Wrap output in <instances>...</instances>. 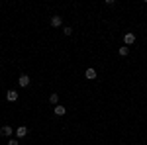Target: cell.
<instances>
[{
	"mask_svg": "<svg viewBox=\"0 0 147 145\" xmlns=\"http://www.w3.org/2000/svg\"><path fill=\"white\" fill-rule=\"evenodd\" d=\"M118 53H120L122 57H127V55H129V47H127V45H124V47H120V51H118Z\"/></svg>",
	"mask_w": 147,
	"mask_h": 145,
	"instance_id": "obj_9",
	"label": "cell"
},
{
	"mask_svg": "<svg viewBox=\"0 0 147 145\" xmlns=\"http://www.w3.org/2000/svg\"><path fill=\"white\" fill-rule=\"evenodd\" d=\"M124 43L127 45V47L134 45V43H136V34H134V32H127V34L124 35Z\"/></svg>",
	"mask_w": 147,
	"mask_h": 145,
	"instance_id": "obj_2",
	"label": "cell"
},
{
	"mask_svg": "<svg viewBox=\"0 0 147 145\" xmlns=\"http://www.w3.org/2000/svg\"><path fill=\"white\" fill-rule=\"evenodd\" d=\"M12 134H14V129H12L10 125H2L0 127V135L2 137H12Z\"/></svg>",
	"mask_w": 147,
	"mask_h": 145,
	"instance_id": "obj_4",
	"label": "cell"
},
{
	"mask_svg": "<svg viewBox=\"0 0 147 145\" xmlns=\"http://www.w3.org/2000/svg\"><path fill=\"white\" fill-rule=\"evenodd\" d=\"M8 145H20V141L14 139V137H10V139H8Z\"/></svg>",
	"mask_w": 147,
	"mask_h": 145,
	"instance_id": "obj_12",
	"label": "cell"
},
{
	"mask_svg": "<svg viewBox=\"0 0 147 145\" xmlns=\"http://www.w3.org/2000/svg\"><path fill=\"white\" fill-rule=\"evenodd\" d=\"M49 102H51L53 106H57V104H59V94H51V96H49Z\"/></svg>",
	"mask_w": 147,
	"mask_h": 145,
	"instance_id": "obj_10",
	"label": "cell"
},
{
	"mask_svg": "<svg viewBox=\"0 0 147 145\" xmlns=\"http://www.w3.org/2000/svg\"><path fill=\"white\" fill-rule=\"evenodd\" d=\"M84 77L88 78V80H94V78H96V69H86V71H84Z\"/></svg>",
	"mask_w": 147,
	"mask_h": 145,
	"instance_id": "obj_8",
	"label": "cell"
},
{
	"mask_svg": "<svg viewBox=\"0 0 147 145\" xmlns=\"http://www.w3.org/2000/svg\"><path fill=\"white\" fill-rule=\"evenodd\" d=\"M30 80H32V78L28 77V75H26V73H22V75H20V78H18V84H20V86H22V88H26V86H28V84H30Z\"/></svg>",
	"mask_w": 147,
	"mask_h": 145,
	"instance_id": "obj_3",
	"label": "cell"
},
{
	"mask_svg": "<svg viewBox=\"0 0 147 145\" xmlns=\"http://www.w3.org/2000/svg\"><path fill=\"white\" fill-rule=\"evenodd\" d=\"M53 112H55V116H65L67 114V108L63 104H57V106H53Z\"/></svg>",
	"mask_w": 147,
	"mask_h": 145,
	"instance_id": "obj_5",
	"label": "cell"
},
{
	"mask_svg": "<svg viewBox=\"0 0 147 145\" xmlns=\"http://www.w3.org/2000/svg\"><path fill=\"white\" fill-rule=\"evenodd\" d=\"M6 100L8 102H16L18 100V92H16V90H8V92H6Z\"/></svg>",
	"mask_w": 147,
	"mask_h": 145,
	"instance_id": "obj_7",
	"label": "cell"
},
{
	"mask_svg": "<svg viewBox=\"0 0 147 145\" xmlns=\"http://www.w3.org/2000/svg\"><path fill=\"white\" fill-rule=\"evenodd\" d=\"M63 34H65V35H67V37H69V35L73 34V30H71L69 26H65V28H63Z\"/></svg>",
	"mask_w": 147,
	"mask_h": 145,
	"instance_id": "obj_11",
	"label": "cell"
},
{
	"mask_svg": "<svg viewBox=\"0 0 147 145\" xmlns=\"http://www.w3.org/2000/svg\"><path fill=\"white\" fill-rule=\"evenodd\" d=\"M49 24H51L53 28H61V26H63V18H61V16H53Z\"/></svg>",
	"mask_w": 147,
	"mask_h": 145,
	"instance_id": "obj_6",
	"label": "cell"
},
{
	"mask_svg": "<svg viewBox=\"0 0 147 145\" xmlns=\"http://www.w3.org/2000/svg\"><path fill=\"white\" fill-rule=\"evenodd\" d=\"M28 134H30L28 125H20V127H16V137H18V139H24Z\"/></svg>",
	"mask_w": 147,
	"mask_h": 145,
	"instance_id": "obj_1",
	"label": "cell"
}]
</instances>
